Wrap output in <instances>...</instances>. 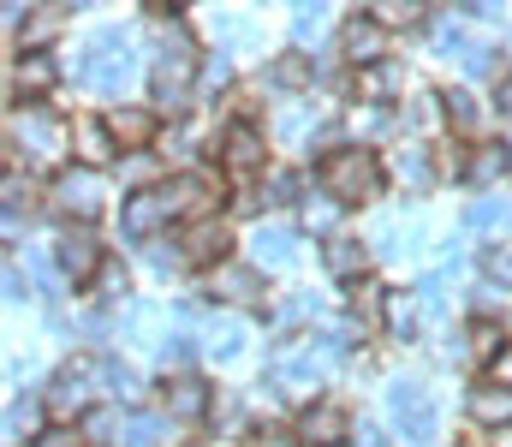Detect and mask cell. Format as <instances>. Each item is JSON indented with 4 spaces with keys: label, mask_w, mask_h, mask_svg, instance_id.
Returning <instances> with one entry per match:
<instances>
[{
    "label": "cell",
    "mask_w": 512,
    "mask_h": 447,
    "mask_svg": "<svg viewBox=\"0 0 512 447\" xmlns=\"http://www.w3.org/2000/svg\"><path fill=\"white\" fill-rule=\"evenodd\" d=\"M126 293V275L120 269H102V298H120Z\"/></svg>",
    "instance_id": "obj_45"
},
{
    "label": "cell",
    "mask_w": 512,
    "mask_h": 447,
    "mask_svg": "<svg viewBox=\"0 0 512 447\" xmlns=\"http://www.w3.org/2000/svg\"><path fill=\"white\" fill-rule=\"evenodd\" d=\"M489 382H507V388H512V346L495 358V376H489Z\"/></svg>",
    "instance_id": "obj_49"
},
{
    "label": "cell",
    "mask_w": 512,
    "mask_h": 447,
    "mask_svg": "<svg viewBox=\"0 0 512 447\" xmlns=\"http://www.w3.org/2000/svg\"><path fill=\"white\" fill-rule=\"evenodd\" d=\"M54 78H60V66H54L42 48L12 60V90H18V96H30V102H36V96H48V90H54Z\"/></svg>",
    "instance_id": "obj_18"
},
{
    "label": "cell",
    "mask_w": 512,
    "mask_h": 447,
    "mask_svg": "<svg viewBox=\"0 0 512 447\" xmlns=\"http://www.w3.org/2000/svg\"><path fill=\"white\" fill-rule=\"evenodd\" d=\"M370 18H376V24H382V30H399V24H423V18H429V12H423V6H417V0H382V6H376V12H370Z\"/></svg>",
    "instance_id": "obj_34"
},
{
    "label": "cell",
    "mask_w": 512,
    "mask_h": 447,
    "mask_svg": "<svg viewBox=\"0 0 512 447\" xmlns=\"http://www.w3.org/2000/svg\"><path fill=\"white\" fill-rule=\"evenodd\" d=\"M441 96H447V126H459V132H477V120H483L477 96H465V90H441Z\"/></svg>",
    "instance_id": "obj_35"
},
{
    "label": "cell",
    "mask_w": 512,
    "mask_h": 447,
    "mask_svg": "<svg viewBox=\"0 0 512 447\" xmlns=\"http://www.w3.org/2000/svg\"><path fill=\"white\" fill-rule=\"evenodd\" d=\"M78 72H84V84H96V90H108V96H114V90L131 78V48H126V36H102V42L84 54V66H78Z\"/></svg>",
    "instance_id": "obj_9"
},
{
    "label": "cell",
    "mask_w": 512,
    "mask_h": 447,
    "mask_svg": "<svg viewBox=\"0 0 512 447\" xmlns=\"http://www.w3.org/2000/svg\"><path fill=\"white\" fill-rule=\"evenodd\" d=\"M298 436H304V447H346V436H352V418H346V406L316 400V406H304Z\"/></svg>",
    "instance_id": "obj_12"
},
{
    "label": "cell",
    "mask_w": 512,
    "mask_h": 447,
    "mask_svg": "<svg viewBox=\"0 0 512 447\" xmlns=\"http://www.w3.org/2000/svg\"><path fill=\"white\" fill-rule=\"evenodd\" d=\"M405 90V66L399 60H382V66H364L358 72V96L364 102H387V96H399Z\"/></svg>",
    "instance_id": "obj_25"
},
{
    "label": "cell",
    "mask_w": 512,
    "mask_h": 447,
    "mask_svg": "<svg viewBox=\"0 0 512 447\" xmlns=\"http://www.w3.org/2000/svg\"><path fill=\"white\" fill-rule=\"evenodd\" d=\"M96 394H108V358L96 352H78L72 364L54 370V388H48V406L66 412V418H84L96 406Z\"/></svg>",
    "instance_id": "obj_3"
},
{
    "label": "cell",
    "mask_w": 512,
    "mask_h": 447,
    "mask_svg": "<svg viewBox=\"0 0 512 447\" xmlns=\"http://www.w3.org/2000/svg\"><path fill=\"white\" fill-rule=\"evenodd\" d=\"M340 197H328V191H310L304 203H298V215H304V227L310 233H322V239H340Z\"/></svg>",
    "instance_id": "obj_24"
},
{
    "label": "cell",
    "mask_w": 512,
    "mask_h": 447,
    "mask_svg": "<svg viewBox=\"0 0 512 447\" xmlns=\"http://www.w3.org/2000/svg\"><path fill=\"white\" fill-rule=\"evenodd\" d=\"M161 430H167V424H161L155 412H137V418L126 424V436H120V442H126V447H161Z\"/></svg>",
    "instance_id": "obj_36"
},
{
    "label": "cell",
    "mask_w": 512,
    "mask_h": 447,
    "mask_svg": "<svg viewBox=\"0 0 512 447\" xmlns=\"http://www.w3.org/2000/svg\"><path fill=\"white\" fill-rule=\"evenodd\" d=\"M483 275H489V287L512 293V239H495V245H483Z\"/></svg>",
    "instance_id": "obj_31"
},
{
    "label": "cell",
    "mask_w": 512,
    "mask_h": 447,
    "mask_svg": "<svg viewBox=\"0 0 512 447\" xmlns=\"http://www.w3.org/2000/svg\"><path fill=\"white\" fill-rule=\"evenodd\" d=\"M387 418H393V430L405 436V442H435V430H441V412H435V394L423 388V382H393V394H387Z\"/></svg>",
    "instance_id": "obj_5"
},
{
    "label": "cell",
    "mask_w": 512,
    "mask_h": 447,
    "mask_svg": "<svg viewBox=\"0 0 512 447\" xmlns=\"http://www.w3.org/2000/svg\"><path fill=\"white\" fill-rule=\"evenodd\" d=\"M108 132H114L120 149H143L155 138V114H143V108H114V114H108Z\"/></svg>",
    "instance_id": "obj_22"
},
{
    "label": "cell",
    "mask_w": 512,
    "mask_h": 447,
    "mask_svg": "<svg viewBox=\"0 0 512 447\" xmlns=\"http://www.w3.org/2000/svg\"><path fill=\"white\" fill-rule=\"evenodd\" d=\"M72 149H78V161H84V167H102L120 144H114L108 120H78V126H72Z\"/></svg>",
    "instance_id": "obj_21"
},
{
    "label": "cell",
    "mask_w": 512,
    "mask_h": 447,
    "mask_svg": "<svg viewBox=\"0 0 512 447\" xmlns=\"http://www.w3.org/2000/svg\"><path fill=\"white\" fill-rule=\"evenodd\" d=\"M393 173L411 185V191H423L429 179H435V161H429V149H417V144H405L399 155H393Z\"/></svg>",
    "instance_id": "obj_28"
},
{
    "label": "cell",
    "mask_w": 512,
    "mask_h": 447,
    "mask_svg": "<svg viewBox=\"0 0 512 447\" xmlns=\"http://www.w3.org/2000/svg\"><path fill=\"white\" fill-rule=\"evenodd\" d=\"M30 447H84V436H78L72 424H54V430H36V442Z\"/></svg>",
    "instance_id": "obj_40"
},
{
    "label": "cell",
    "mask_w": 512,
    "mask_h": 447,
    "mask_svg": "<svg viewBox=\"0 0 512 447\" xmlns=\"http://www.w3.org/2000/svg\"><path fill=\"white\" fill-rule=\"evenodd\" d=\"M358 447H387L382 430H358Z\"/></svg>",
    "instance_id": "obj_51"
},
{
    "label": "cell",
    "mask_w": 512,
    "mask_h": 447,
    "mask_svg": "<svg viewBox=\"0 0 512 447\" xmlns=\"http://www.w3.org/2000/svg\"><path fill=\"white\" fill-rule=\"evenodd\" d=\"M161 197H167L173 221H179V215H197V221H203V209L215 203V179H209V173H179V179L161 185Z\"/></svg>",
    "instance_id": "obj_15"
},
{
    "label": "cell",
    "mask_w": 512,
    "mask_h": 447,
    "mask_svg": "<svg viewBox=\"0 0 512 447\" xmlns=\"http://www.w3.org/2000/svg\"><path fill=\"white\" fill-rule=\"evenodd\" d=\"M173 221V209H167V197H161V185H143V191H131L126 209H120V233L126 239H149L155 227H167Z\"/></svg>",
    "instance_id": "obj_11"
},
{
    "label": "cell",
    "mask_w": 512,
    "mask_h": 447,
    "mask_svg": "<svg viewBox=\"0 0 512 447\" xmlns=\"http://www.w3.org/2000/svg\"><path fill=\"white\" fill-rule=\"evenodd\" d=\"M316 382H322V352L310 358V346H298V352H280V358H274V388H280L286 400L316 406V400H310V394H316Z\"/></svg>",
    "instance_id": "obj_10"
},
{
    "label": "cell",
    "mask_w": 512,
    "mask_h": 447,
    "mask_svg": "<svg viewBox=\"0 0 512 447\" xmlns=\"http://www.w3.org/2000/svg\"><path fill=\"white\" fill-rule=\"evenodd\" d=\"M191 84H197V48H191V36L173 24V42H167L161 60H155V102H161L167 114H179V108L191 102Z\"/></svg>",
    "instance_id": "obj_4"
},
{
    "label": "cell",
    "mask_w": 512,
    "mask_h": 447,
    "mask_svg": "<svg viewBox=\"0 0 512 447\" xmlns=\"http://www.w3.org/2000/svg\"><path fill=\"white\" fill-rule=\"evenodd\" d=\"M465 227H477V233H501V227H512V203L507 197H477V203L465 209Z\"/></svg>",
    "instance_id": "obj_26"
},
{
    "label": "cell",
    "mask_w": 512,
    "mask_h": 447,
    "mask_svg": "<svg viewBox=\"0 0 512 447\" xmlns=\"http://www.w3.org/2000/svg\"><path fill=\"white\" fill-rule=\"evenodd\" d=\"M364 263H370V251H364L358 239H346V233L322 245V269H328L334 281H352V287H358V281H364Z\"/></svg>",
    "instance_id": "obj_20"
},
{
    "label": "cell",
    "mask_w": 512,
    "mask_h": 447,
    "mask_svg": "<svg viewBox=\"0 0 512 447\" xmlns=\"http://www.w3.org/2000/svg\"><path fill=\"white\" fill-rule=\"evenodd\" d=\"M6 424H12V430H30V424H36V400H12Z\"/></svg>",
    "instance_id": "obj_43"
},
{
    "label": "cell",
    "mask_w": 512,
    "mask_h": 447,
    "mask_svg": "<svg viewBox=\"0 0 512 447\" xmlns=\"http://www.w3.org/2000/svg\"><path fill=\"white\" fill-rule=\"evenodd\" d=\"M54 215H66V221H96L102 215V203H108V191H102V179H96V167H72V173H60L54 179Z\"/></svg>",
    "instance_id": "obj_6"
},
{
    "label": "cell",
    "mask_w": 512,
    "mask_h": 447,
    "mask_svg": "<svg viewBox=\"0 0 512 447\" xmlns=\"http://www.w3.org/2000/svg\"><path fill=\"white\" fill-rule=\"evenodd\" d=\"M161 406H167V418H203L209 412V382L203 376H173L161 388Z\"/></svg>",
    "instance_id": "obj_19"
},
{
    "label": "cell",
    "mask_w": 512,
    "mask_h": 447,
    "mask_svg": "<svg viewBox=\"0 0 512 447\" xmlns=\"http://www.w3.org/2000/svg\"><path fill=\"white\" fill-rule=\"evenodd\" d=\"M262 161H268L262 126H256V120H233V126L221 132V167L239 173V179H251V173H262Z\"/></svg>",
    "instance_id": "obj_8"
},
{
    "label": "cell",
    "mask_w": 512,
    "mask_h": 447,
    "mask_svg": "<svg viewBox=\"0 0 512 447\" xmlns=\"http://www.w3.org/2000/svg\"><path fill=\"white\" fill-rule=\"evenodd\" d=\"M471 424L477 430H512V388L507 382H477L471 388Z\"/></svg>",
    "instance_id": "obj_17"
},
{
    "label": "cell",
    "mask_w": 512,
    "mask_h": 447,
    "mask_svg": "<svg viewBox=\"0 0 512 447\" xmlns=\"http://www.w3.org/2000/svg\"><path fill=\"white\" fill-rule=\"evenodd\" d=\"M382 328L393 334V340H411V334H417V298L411 293H387Z\"/></svg>",
    "instance_id": "obj_27"
},
{
    "label": "cell",
    "mask_w": 512,
    "mask_h": 447,
    "mask_svg": "<svg viewBox=\"0 0 512 447\" xmlns=\"http://www.w3.org/2000/svg\"><path fill=\"white\" fill-rule=\"evenodd\" d=\"M30 287H24V275H18V263H6V298H24Z\"/></svg>",
    "instance_id": "obj_46"
},
{
    "label": "cell",
    "mask_w": 512,
    "mask_h": 447,
    "mask_svg": "<svg viewBox=\"0 0 512 447\" xmlns=\"http://www.w3.org/2000/svg\"><path fill=\"white\" fill-rule=\"evenodd\" d=\"M507 167H512L507 144H477V155H471V179H477V185H489V179H501Z\"/></svg>",
    "instance_id": "obj_32"
},
{
    "label": "cell",
    "mask_w": 512,
    "mask_h": 447,
    "mask_svg": "<svg viewBox=\"0 0 512 447\" xmlns=\"http://www.w3.org/2000/svg\"><path fill=\"white\" fill-rule=\"evenodd\" d=\"M495 102H501V114L512 120V78H501V90H495Z\"/></svg>",
    "instance_id": "obj_50"
},
{
    "label": "cell",
    "mask_w": 512,
    "mask_h": 447,
    "mask_svg": "<svg viewBox=\"0 0 512 447\" xmlns=\"http://www.w3.org/2000/svg\"><path fill=\"white\" fill-rule=\"evenodd\" d=\"M322 191L340 197V203H370L382 197V161L370 144H346L322 155Z\"/></svg>",
    "instance_id": "obj_1"
},
{
    "label": "cell",
    "mask_w": 512,
    "mask_h": 447,
    "mask_svg": "<svg viewBox=\"0 0 512 447\" xmlns=\"http://www.w3.org/2000/svg\"><path fill=\"white\" fill-rule=\"evenodd\" d=\"M251 447H286V436H280V430H262V436H256Z\"/></svg>",
    "instance_id": "obj_52"
},
{
    "label": "cell",
    "mask_w": 512,
    "mask_h": 447,
    "mask_svg": "<svg viewBox=\"0 0 512 447\" xmlns=\"http://www.w3.org/2000/svg\"><path fill=\"white\" fill-rule=\"evenodd\" d=\"M209 346H215L221 358H233V352L245 346V328H239V322H209Z\"/></svg>",
    "instance_id": "obj_38"
},
{
    "label": "cell",
    "mask_w": 512,
    "mask_h": 447,
    "mask_svg": "<svg viewBox=\"0 0 512 447\" xmlns=\"http://www.w3.org/2000/svg\"><path fill=\"white\" fill-rule=\"evenodd\" d=\"M262 191H268V203H286V197H292L298 185H292L286 173H268V185H262Z\"/></svg>",
    "instance_id": "obj_44"
},
{
    "label": "cell",
    "mask_w": 512,
    "mask_h": 447,
    "mask_svg": "<svg viewBox=\"0 0 512 447\" xmlns=\"http://www.w3.org/2000/svg\"><path fill=\"white\" fill-rule=\"evenodd\" d=\"M340 48H346V60H352L358 72H364V66H382V60H387V54H382L387 30L370 18V12H364V18H346V24H340Z\"/></svg>",
    "instance_id": "obj_13"
},
{
    "label": "cell",
    "mask_w": 512,
    "mask_h": 447,
    "mask_svg": "<svg viewBox=\"0 0 512 447\" xmlns=\"http://www.w3.org/2000/svg\"><path fill=\"white\" fill-rule=\"evenodd\" d=\"M108 394H114V400H137V376L120 370V364H108Z\"/></svg>",
    "instance_id": "obj_41"
},
{
    "label": "cell",
    "mask_w": 512,
    "mask_h": 447,
    "mask_svg": "<svg viewBox=\"0 0 512 447\" xmlns=\"http://www.w3.org/2000/svg\"><path fill=\"white\" fill-rule=\"evenodd\" d=\"M209 293L221 298V304H262V275H256L251 263H221V269H209Z\"/></svg>",
    "instance_id": "obj_14"
},
{
    "label": "cell",
    "mask_w": 512,
    "mask_h": 447,
    "mask_svg": "<svg viewBox=\"0 0 512 447\" xmlns=\"http://www.w3.org/2000/svg\"><path fill=\"white\" fill-rule=\"evenodd\" d=\"M54 269H60V281H90V275H102V239H96L90 227H66L60 245H54Z\"/></svg>",
    "instance_id": "obj_7"
},
{
    "label": "cell",
    "mask_w": 512,
    "mask_h": 447,
    "mask_svg": "<svg viewBox=\"0 0 512 447\" xmlns=\"http://www.w3.org/2000/svg\"><path fill=\"white\" fill-rule=\"evenodd\" d=\"M352 310H358V316H382L387 293L376 287V281H358V287H352Z\"/></svg>",
    "instance_id": "obj_39"
},
{
    "label": "cell",
    "mask_w": 512,
    "mask_h": 447,
    "mask_svg": "<svg viewBox=\"0 0 512 447\" xmlns=\"http://www.w3.org/2000/svg\"><path fill=\"white\" fill-rule=\"evenodd\" d=\"M227 227L221 221H191V233L179 239V251H185V263H197V269H221L227 263Z\"/></svg>",
    "instance_id": "obj_16"
},
{
    "label": "cell",
    "mask_w": 512,
    "mask_h": 447,
    "mask_svg": "<svg viewBox=\"0 0 512 447\" xmlns=\"http://www.w3.org/2000/svg\"><path fill=\"white\" fill-rule=\"evenodd\" d=\"M90 436H96V442H108V436H114V418H108V412H96V418H90Z\"/></svg>",
    "instance_id": "obj_48"
},
{
    "label": "cell",
    "mask_w": 512,
    "mask_h": 447,
    "mask_svg": "<svg viewBox=\"0 0 512 447\" xmlns=\"http://www.w3.org/2000/svg\"><path fill=\"white\" fill-rule=\"evenodd\" d=\"M6 138L24 155V167H60L66 149H72V126H60L48 108H24V114H12Z\"/></svg>",
    "instance_id": "obj_2"
},
{
    "label": "cell",
    "mask_w": 512,
    "mask_h": 447,
    "mask_svg": "<svg viewBox=\"0 0 512 447\" xmlns=\"http://www.w3.org/2000/svg\"><path fill=\"white\" fill-rule=\"evenodd\" d=\"M191 358V346L185 340H173V346H161V364H185Z\"/></svg>",
    "instance_id": "obj_47"
},
{
    "label": "cell",
    "mask_w": 512,
    "mask_h": 447,
    "mask_svg": "<svg viewBox=\"0 0 512 447\" xmlns=\"http://www.w3.org/2000/svg\"><path fill=\"white\" fill-rule=\"evenodd\" d=\"M256 257H262L268 269L292 263V233H286V227H262V233H256Z\"/></svg>",
    "instance_id": "obj_33"
},
{
    "label": "cell",
    "mask_w": 512,
    "mask_h": 447,
    "mask_svg": "<svg viewBox=\"0 0 512 447\" xmlns=\"http://www.w3.org/2000/svg\"><path fill=\"white\" fill-rule=\"evenodd\" d=\"M465 340H471V358H501V352H507V334H501L495 316H477V322L465 328Z\"/></svg>",
    "instance_id": "obj_29"
},
{
    "label": "cell",
    "mask_w": 512,
    "mask_h": 447,
    "mask_svg": "<svg viewBox=\"0 0 512 447\" xmlns=\"http://www.w3.org/2000/svg\"><path fill=\"white\" fill-rule=\"evenodd\" d=\"M54 30H66V6H42L24 18V54H36V42H48Z\"/></svg>",
    "instance_id": "obj_30"
},
{
    "label": "cell",
    "mask_w": 512,
    "mask_h": 447,
    "mask_svg": "<svg viewBox=\"0 0 512 447\" xmlns=\"http://www.w3.org/2000/svg\"><path fill=\"white\" fill-rule=\"evenodd\" d=\"M441 126H447V96L441 90H423V96L405 102V132L423 138V132H441Z\"/></svg>",
    "instance_id": "obj_23"
},
{
    "label": "cell",
    "mask_w": 512,
    "mask_h": 447,
    "mask_svg": "<svg viewBox=\"0 0 512 447\" xmlns=\"http://www.w3.org/2000/svg\"><path fill=\"white\" fill-rule=\"evenodd\" d=\"M310 126H316V114H304V108H286V120H280V132H286L292 144H298V138H304Z\"/></svg>",
    "instance_id": "obj_42"
},
{
    "label": "cell",
    "mask_w": 512,
    "mask_h": 447,
    "mask_svg": "<svg viewBox=\"0 0 512 447\" xmlns=\"http://www.w3.org/2000/svg\"><path fill=\"white\" fill-rule=\"evenodd\" d=\"M268 78H274L280 90H298V84L310 78V60H304V54H286V60H274V72H268Z\"/></svg>",
    "instance_id": "obj_37"
},
{
    "label": "cell",
    "mask_w": 512,
    "mask_h": 447,
    "mask_svg": "<svg viewBox=\"0 0 512 447\" xmlns=\"http://www.w3.org/2000/svg\"><path fill=\"white\" fill-rule=\"evenodd\" d=\"M465 447H483V442H465Z\"/></svg>",
    "instance_id": "obj_53"
}]
</instances>
